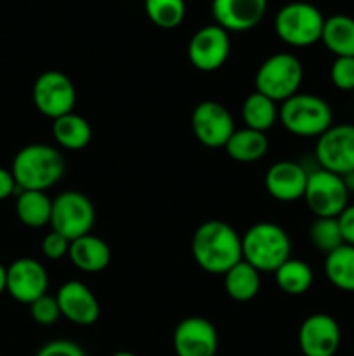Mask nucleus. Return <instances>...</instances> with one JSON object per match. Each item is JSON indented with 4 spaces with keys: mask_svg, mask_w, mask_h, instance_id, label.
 Wrapping results in <instances>:
<instances>
[{
    "mask_svg": "<svg viewBox=\"0 0 354 356\" xmlns=\"http://www.w3.org/2000/svg\"><path fill=\"white\" fill-rule=\"evenodd\" d=\"M47 270L33 257H19L7 266L6 292H9L14 301L30 306L47 294Z\"/></svg>",
    "mask_w": 354,
    "mask_h": 356,
    "instance_id": "obj_13",
    "label": "nucleus"
},
{
    "mask_svg": "<svg viewBox=\"0 0 354 356\" xmlns=\"http://www.w3.org/2000/svg\"><path fill=\"white\" fill-rule=\"evenodd\" d=\"M280 124L298 138H319L333 125L332 106L316 94L297 92L280 106Z\"/></svg>",
    "mask_w": 354,
    "mask_h": 356,
    "instance_id": "obj_4",
    "label": "nucleus"
},
{
    "mask_svg": "<svg viewBox=\"0 0 354 356\" xmlns=\"http://www.w3.org/2000/svg\"><path fill=\"white\" fill-rule=\"evenodd\" d=\"M274 280H276L280 291L285 294L302 296L312 287L314 275H312L311 266L305 261L290 257L274 271Z\"/></svg>",
    "mask_w": 354,
    "mask_h": 356,
    "instance_id": "obj_27",
    "label": "nucleus"
},
{
    "mask_svg": "<svg viewBox=\"0 0 354 356\" xmlns=\"http://www.w3.org/2000/svg\"><path fill=\"white\" fill-rule=\"evenodd\" d=\"M224 291L233 301H252L260 291V271L246 261H239L228 273H224Z\"/></svg>",
    "mask_w": 354,
    "mask_h": 356,
    "instance_id": "obj_24",
    "label": "nucleus"
},
{
    "mask_svg": "<svg viewBox=\"0 0 354 356\" xmlns=\"http://www.w3.org/2000/svg\"><path fill=\"white\" fill-rule=\"evenodd\" d=\"M229 159L242 163H252L262 159L269 149L266 132L253 131V129H239L233 132L229 141L224 146Z\"/></svg>",
    "mask_w": 354,
    "mask_h": 356,
    "instance_id": "obj_21",
    "label": "nucleus"
},
{
    "mask_svg": "<svg viewBox=\"0 0 354 356\" xmlns=\"http://www.w3.org/2000/svg\"><path fill=\"white\" fill-rule=\"evenodd\" d=\"M339 225L344 243L354 247V204L347 205L346 211L339 216Z\"/></svg>",
    "mask_w": 354,
    "mask_h": 356,
    "instance_id": "obj_34",
    "label": "nucleus"
},
{
    "mask_svg": "<svg viewBox=\"0 0 354 356\" xmlns=\"http://www.w3.org/2000/svg\"><path fill=\"white\" fill-rule=\"evenodd\" d=\"M278 115H280V108L276 106V103L257 90L248 94L242 104V118L245 122V127L253 129V131H269L276 124Z\"/></svg>",
    "mask_w": 354,
    "mask_h": 356,
    "instance_id": "obj_25",
    "label": "nucleus"
},
{
    "mask_svg": "<svg viewBox=\"0 0 354 356\" xmlns=\"http://www.w3.org/2000/svg\"><path fill=\"white\" fill-rule=\"evenodd\" d=\"M31 99L38 113L56 120L62 115L71 113L76 104V89L66 73L47 70L35 80Z\"/></svg>",
    "mask_w": 354,
    "mask_h": 356,
    "instance_id": "obj_9",
    "label": "nucleus"
},
{
    "mask_svg": "<svg viewBox=\"0 0 354 356\" xmlns=\"http://www.w3.org/2000/svg\"><path fill=\"white\" fill-rule=\"evenodd\" d=\"M309 240L325 256L344 245L339 218H316L309 228Z\"/></svg>",
    "mask_w": 354,
    "mask_h": 356,
    "instance_id": "obj_29",
    "label": "nucleus"
},
{
    "mask_svg": "<svg viewBox=\"0 0 354 356\" xmlns=\"http://www.w3.org/2000/svg\"><path fill=\"white\" fill-rule=\"evenodd\" d=\"M309 172L297 162L280 160L267 169L264 184L274 200L295 202L304 198Z\"/></svg>",
    "mask_w": 354,
    "mask_h": 356,
    "instance_id": "obj_18",
    "label": "nucleus"
},
{
    "mask_svg": "<svg viewBox=\"0 0 354 356\" xmlns=\"http://www.w3.org/2000/svg\"><path fill=\"white\" fill-rule=\"evenodd\" d=\"M325 275L342 292H354V247L340 245L325 257Z\"/></svg>",
    "mask_w": 354,
    "mask_h": 356,
    "instance_id": "obj_26",
    "label": "nucleus"
},
{
    "mask_svg": "<svg viewBox=\"0 0 354 356\" xmlns=\"http://www.w3.org/2000/svg\"><path fill=\"white\" fill-rule=\"evenodd\" d=\"M14 193H19V188H17L12 172H10V169L0 167V202L7 200Z\"/></svg>",
    "mask_w": 354,
    "mask_h": 356,
    "instance_id": "obj_35",
    "label": "nucleus"
},
{
    "mask_svg": "<svg viewBox=\"0 0 354 356\" xmlns=\"http://www.w3.org/2000/svg\"><path fill=\"white\" fill-rule=\"evenodd\" d=\"M61 316L80 327H89L99 320V301L94 292L80 280H69L59 287L58 294Z\"/></svg>",
    "mask_w": 354,
    "mask_h": 356,
    "instance_id": "obj_16",
    "label": "nucleus"
},
{
    "mask_svg": "<svg viewBox=\"0 0 354 356\" xmlns=\"http://www.w3.org/2000/svg\"><path fill=\"white\" fill-rule=\"evenodd\" d=\"M304 79V66L301 59L288 52L269 56L255 73V90L274 103H283L295 96Z\"/></svg>",
    "mask_w": 354,
    "mask_h": 356,
    "instance_id": "obj_6",
    "label": "nucleus"
},
{
    "mask_svg": "<svg viewBox=\"0 0 354 356\" xmlns=\"http://www.w3.org/2000/svg\"><path fill=\"white\" fill-rule=\"evenodd\" d=\"M52 136L61 148L78 152L92 139V127L85 118L71 111L52 120Z\"/></svg>",
    "mask_w": 354,
    "mask_h": 356,
    "instance_id": "obj_23",
    "label": "nucleus"
},
{
    "mask_svg": "<svg viewBox=\"0 0 354 356\" xmlns=\"http://www.w3.org/2000/svg\"><path fill=\"white\" fill-rule=\"evenodd\" d=\"M298 348L304 356H335L342 341L340 325L332 315H309L298 329Z\"/></svg>",
    "mask_w": 354,
    "mask_h": 356,
    "instance_id": "obj_15",
    "label": "nucleus"
},
{
    "mask_svg": "<svg viewBox=\"0 0 354 356\" xmlns=\"http://www.w3.org/2000/svg\"><path fill=\"white\" fill-rule=\"evenodd\" d=\"M10 172L19 191H47L62 179L66 172V160L54 146L35 143L16 153Z\"/></svg>",
    "mask_w": 354,
    "mask_h": 356,
    "instance_id": "obj_2",
    "label": "nucleus"
},
{
    "mask_svg": "<svg viewBox=\"0 0 354 356\" xmlns=\"http://www.w3.org/2000/svg\"><path fill=\"white\" fill-rule=\"evenodd\" d=\"M68 257L76 270L85 273H99L110 266L111 249L103 238L89 233L69 242Z\"/></svg>",
    "mask_w": 354,
    "mask_h": 356,
    "instance_id": "obj_19",
    "label": "nucleus"
},
{
    "mask_svg": "<svg viewBox=\"0 0 354 356\" xmlns=\"http://www.w3.org/2000/svg\"><path fill=\"white\" fill-rule=\"evenodd\" d=\"M325 19L321 10L309 2L285 3L274 17V31L292 47H309L321 42Z\"/></svg>",
    "mask_w": 354,
    "mask_h": 356,
    "instance_id": "obj_5",
    "label": "nucleus"
},
{
    "mask_svg": "<svg viewBox=\"0 0 354 356\" xmlns=\"http://www.w3.org/2000/svg\"><path fill=\"white\" fill-rule=\"evenodd\" d=\"M319 169L346 176L354 170V125L337 124L323 132L316 141Z\"/></svg>",
    "mask_w": 354,
    "mask_h": 356,
    "instance_id": "obj_10",
    "label": "nucleus"
},
{
    "mask_svg": "<svg viewBox=\"0 0 354 356\" xmlns=\"http://www.w3.org/2000/svg\"><path fill=\"white\" fill-rule=\"evenodd\" d=\"M214 23L231 31H248L264 19L267 0H212Z\"/></svg>",
    "mask_w": 354,
    "mask_h": 356,
    "instance_id": "obj_17",
    "label": "nucleus"
},
{
    "mask_svg": "<svg viewBox=\"0 0 354 356\" xmlns=\"http://www.w3.org/2000/svg\"><path fill=\"white\" fill-rule=\"evenodd\" d=\"M321 42L335 58H354V17L346 14L326 17Z\"/></svg>",
    "mask_w": 354,
    "mask_h": 356,
    "instance_id": "obj_20",
    "label": "nucleus"
},
{
    "mask_svg": "<svg viewBox=\"0 0 354 356\" xmlns=\"http://www.w3.org/2000/svg\"><path fill=\"white\" fill-rule=\"evenodd\" d=\"M342 179L344 183H346L347 191H349V193H354V170L353 172L346 174V176H342Z\"/></svg>",
    "mask_w": 354,
    "mask_h": 356,
    "instance_id": "obj_36",
    "label": "nucleus"
},
{
    "mask_svg": "<svg viewBox=\"0 0 354 356\" xmlns=\"http://www.w3.org/2000/svg\"><path fill=\"white\" fill-rule=\"evenodd\" d=\"M330 79L339 90L354 92V58H335L330 68Z\"/></svg>",
    "mask_w": 354,
    "mask_h": 356,
    "instance_id": "obj_31",
    "label": "nucleus"
},
{
    "mask_svg": "<svg viewBox=\"0 0 354 356\" xmlns=\"http://www.w3.org/2000/svg\"><path fill=\"white\" fill-rule=\"evenodd\" d=\"M42 252H44V256L51 261L62 259V257L68 256L69 252V240H66L65 236L59 235V233L51 232L49 235H45L44 240H42Z\"/></svg>",
    "mask_w": 354,
    "mask_h": 356,
    "instance_id": "obj_33",
    "label": "nucleus"
},
{
    "mask_svg": "<svg viewBox=\"0 0 354 356\" xmlns=\"http://www.w3.org/2000/svg\"><path fill=\"white\" fill-rule=\"evenodd\" d=\"M6 278H7V268L0 263V296L6 292Z\"/></svg>",
    "mask_w": 354,
    "mask_h": 356,
    "instance_id": "obj_37",
    "label": "nucleus"
},
{
    "mask_svg": "<svg viewBox=\"0 0 354 356\" xmlns=\"http://www.w3.org/2000/svg\"><path fill=\"white\" fill-rule=\"evenodd\" d=\"M231 52L229 33L219 24H207L194 31L187 44V58L191 65L205 73L217 72L228 61Z\"/></svg>",
    "mask_w": 354,
    "mask_h": 356,
    "instance_id": "obj_11",
    "label": "nucleus"
},
{
    "mask_svg": "<svg viewBox=\"0 0 354 356\" xmlns=\"http://www.w3.org/2000/svg\"><path fill=\"white\" fill-rule=\"evenodd\" d=\"M172 346L177 356H215L219 350V334L210 320L187 316L174 329Z\"/></svg>",
    "mask_w": 354,
    "mask_h": 356,
    "instance_id": "obj_14",
    "label": "nucleus"
},
{
    "mask_svg": "<svg viewBox=\"0 0 354 356\" xmlns=\"http://www.w3.org/2000/svg\"><path fill=\"white\" fill-rule=\"evenodd\" d=\"M349 195L339 174L325 169L309 172L304 200L316 218H339L349 205Z\"/></svg>",
    "mask_w": 354,
    "mask_h": 356,
    "instance_id": "obj_8",
    "label": "nucleus"
},
{
    "mask_svg": "<svg viewBox=\"0 0 354 356\" xmlns=\"http://www.w3.org/2000/svg\"><path fill=\"white\" fill-rule=\"evenodd\" d=\"M191 254L198 266L210 275H224L243 261L242 236L219 219L201 222L191 238Z\"/></svg>",
    "mask_w": 354,
    "mask_h": 356,
    "instance_id": "obj_1",
    "label": "nucleus"
},
{
    "mask_svg": "<svg viewBox=\"0 0 354 356\" xmlns=\"http://www.w3.org/2000/svg\"><path fill=\"white\" fill-rule=\"evenodd\" d=\"M111 356H137V355L130 353V351H118V353H113Z\"/></svg>",
    "mask_w": 354,
    "mask_h": 356,
    "instance_id": "obj_38",
    "label": "nucleus"
},
{
    "mask_svg": "<svg viewBox=\"0 0 354 356\" xmlns=\"http://www.w3.org/2000/svg\"><path fill=\"white\" fill-rule=\"evenodd\" d=\"M35 356H87L80 344L68 339H56L44 344Z\"/></svg>",
    "mask_w": 354,
    "mask_h": 356,
    "instance_id": "obj_32",
    "label": "nucleus"
},
{
    "mask_svg": "<svg viewBox=\"0 0 354 356\" xmlns=\"http://www.w3.org/2000/svg\"><path fill=\"white\" fill-rule=\"evenodd\" d=\"M30 315L33 318L35 323L38 325H54L59 318H61V309H59L58 299L56 296H42L37 301H33L30 305Z\"/></svg>",
    "mask_w": 354,
    "mask_h": 356,
    "instance_id": "obj_30",
    "label": "nucleus"
},
{
    "mask_svg": "<svg viewBox=\"0 0 354 356\" xmlns=\"http://www.w3.org/2000/svg\"><path fill=\"white\" fill-rule=\"evenodd\" d=\"M94 222H96V209L87 195L68 190L59 193L52 200V232L59 233L69 242L89 235L94 228Z\"/></svg>",
    "mask_w": 354,
    "mask_h": 356,
    "instance_id": "obj_7",
    "label": "nucleus"
},
{
    "mask_svg": "<svg viewBox=\"0 0 354 356\" xmlns=\"http://www.w3.org/2000/svg\"><path fill=\"white\" fill-rule=\"evenodd\" d=\"M243 261L252 264L260 273H274L292 257V242L288 233L274 222H257L242 236Z\"/></svg>",
    "mask_w": 354,
    "mask_h": 356,
    "instance_id": "obj_3",
    "label": "nucleus"
},
{
    "mask_svg": "<svg viewBox=\"0 0 354 356\" xmlns=\"http://www.w3.org/2000/svg\"><path fill=\"white\" fill-rule=\"evenodd\" d=\"M191 129L207 148H224L236 131L233 115L217 101H201L191 113Z\"/></svg>",
    "mask_w": 354,
    "mask_h": 356,
    "instance_id": "obj_12",
    "label": "nucleus"
},
{
    "mask_svg": "<svg viewBox=\"0 0 354 356\" xmlns=\"http://www.w3.org/2000/svg\"><path fill=\"white\" fill-rule=\"evenodd\" d=\"M144 13L155 26L174 30L180 26L186 17L184 0H144Z\"/></svg>",
    "mask_w": 354,
    "mask_h": 356,
    "instance_id": "obj_28",
    "label": "nucleus"
},
{
    "mask_svg": "<svg viewBox=\"0 0 354 356\" xmlns=\"http://www.w3.org/2000/svg\"><path fill=\"white\" fill-rule=\"evenodd\" d=\"M16 216L21 225L28 228H44L51 225V197L45 191H19L16 198Z\"/></svg>",
    "mask_w": 354,
    "mask_h": 356,
    "instance_id": "obj_22",
    "label": "nucleus"
}]
</instances>
